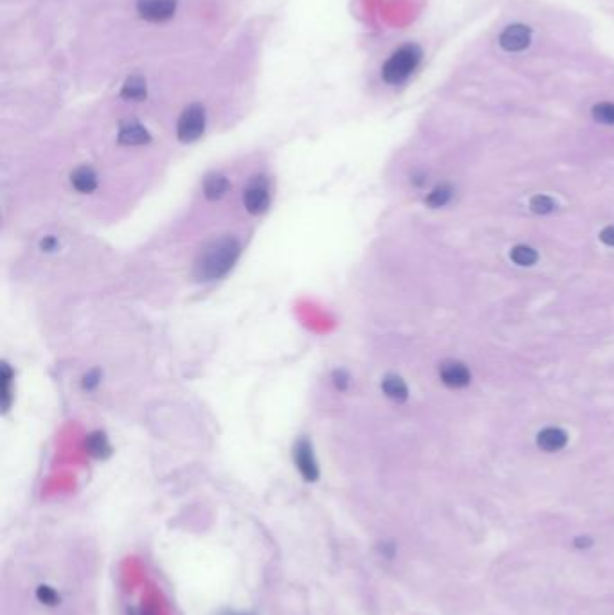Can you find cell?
<instances>
[{"instance_id": "1", "label": "cell", "mask_w": 614, "mask_h": 615, "mask_svg": "<svg viewBox=\"0 0 614 615\" xmlns=\"http://www.w3.org/2000/svg\"><path fill=\"white\" fill-rule=\"evenodd\" d=\"M240 243L234 238H220L207 245L195 263V276L202 281H214L226 276L240 257Z\"/></svg>"}, {"instance_id": "2", "label": "cell", "mask_w": 614, "mask_h": 615, "mask_svg": "<svg viewBox=\"0 0 614 615\" xmlns=\"http://www.w3.org/2000/svg\"><path fill=\"white\" fill-rule=\"evenodd\" d=\"M422 49L415 44L396 49L382 67V79L388 85H400L418 69L422 62Z\"/></svg>"}, {"instance_id": "3", "label": "cell", "mask_w": 614, "mask_h": 615, "mask_svg": "<svg viewBox=\"0 0 614 615\" xmlns=\"http://www.w3.org/2000/svg\"><path fill=\"white\" fill-rule=\"evenodd\" d=\"M206 130V110L200 105H191L183 112L177 124V135L183 142H193Z\"/></svg>"}, {"instance_id": "4", "label": "cell", "mask_w": 614, "mask_h": 615, "mask_svg": "<svg viewBox=\"0 0 614 615\" xmlns=\"http://www.w3.org/2000/svg\"><path fill=\"white\" fill-rule=\"evenodd\" d=\"M270 193L267 182L262 177L254 178L243 191V205L250 214H260L269 207Z\"/></svg>"}, {"instance_id": "5", "label": "cell", "mask_w": 614, "mask_h": 615, "mask_svg": "<svg viewBox=\"0 0 614 615\" xmlns=\"http://www.w3.org/2000/svg\"><path fill=\"white\" fill-rule=\"evenodd\" d=\"M294 461H296L297 469L305 481L315 482L319 479V466H317L315 455H313V448L306 439H299L294 448Z\"/></svg>"}, {"instance_id": "6", "label": "cell", "mask_w": 614, "mask_h": 615, "mask_svg": "<svg viewBox=\"0 0 614 615\" xmlns=\"http://www.w3.org/2000/svg\"><path fill=\"white\" fill-rule=\"evenodd\" d=\"M177 11V0H137V13L148 22H166Z\"/></svg>"}, {"instance_id": "7", "label": "cell", "mask_w": 614, "mask_h": 615, "mask_svg": "<svg viewBox=\"0 0 614 615\" xmlns=\"http://www.w3.org/2000/svg\"><path fill=\"white\" fill-rule=\"evenodd\" d=\"M531 29L524 24L508 25L499 36V45L506 52H521L530 47Z\"/></svg>"}, {"instance_id": "8", "label": "cell", "mask_w": 614, "mask_h": 615, "mask_svg": "<svg viewBox=\"0 0 614 615\" xmlns=\"http://www.w3.org/2000/svg\"><path fill=\"white\" fill-rule=\"evenodd\" d=\"M440 378L451 389H463L470 383V371L461 362H445L440 367Z\"/></svg>"}, {"instance_id": "9", "label": "cell", "mask_w": 614, "mask_h": 615, "mask_svg": "<svg viewBox=\"0 0 614 615\" xmlns=\"http://www.w3.org/2000/svg\"><path fill=\"white\" fill-rule=\"evenodd\" d=\"M117 139L124 146H141V144L150 142V134H148V130L143 124H139L135 121H128L121 124Z\"/></svg>"}, {"instance_id": "10", "label": "cell", "mask_w": 614, "mask_h": 615, "mask_svg": "<svg viewBox=\"0 0 614 615\" xmlns=\"http://www.w3.org/2000/svg\"><path fill=\"white\" fill-rule=\"evenodd\" d=\"M537 445L544 452H559L567 445V434L560 428L548 426V428L540 430L539 435H537Z\"/></svg>"}, {"instance_id": "11", "label": "cell", "mask_w": 614, "mask_h": 615, "mask_svg": "<svg viewBox=\"0 0 614 615\" xmlns=\"http://www.w3.org/2000/svg\"><path fill=\"white\" fill-rule=\"evenodd\" d=\"M71 184L79 193H92L98 187V177H95L94 170L88 166H81L78 170L72 171Z\"/></svg>"}, {"instance_id": "12", "label": "cell", "mask_w": 614, "mask_h": 615, "mask_svg": "<svg viewBox=\"0 0 614 615\" xmlns=\"http://www.w3.org/2000/svg\"><path fill=\"white\" fill-rule=\"evenodd\" d=\"M382 391L388 398L395 399V402H404L407 399V385H405L404 380L396 375H388L382 380Z\"/></svg>"}, {"instance_id": "13", "label": "cell", "mask_w": 614, "mask_h": 615, "mask_svg": "<svg viewBox=\"0 0 614 615\" xmlns=\"http://www.w3.org/2000/svg\"><path fill=\"white\" fill-rule=\"evenodd\" d=\"M121 95L132 101H143L146 98V81L141 76H130L121 88Z\"/></svg>"}, {"instance_id": "14", "label": "cell", "mask_w": 614, "mask_h": 615, "mask_svg": "<svg viewBox=\"0 0 614 615\" xmlns=\"http://www.w3.org/2000/svg\"><path fill=\"white\" fill-rule=\"evenodd\" d=\"M227 189H229V180L224 175H211L204 182V193L211 200L222 198L227 193Z\"/></svg>"}, {"instance_id": "15", "label": "cell", "mask_w": 614, "mask_h": 615, "mask_svg": "<svg viewBox=\"0 0 614 615\" xmlns=\"http://www.w3.org/2000/svg\"><path fill=\"white\" fill-rule=\"evenodd\" d=\"M510 257L511 261H514L515 264H519V266H531V264L537 263L539 254H537V250L535 249L528 247V245H517V247L511 249Z\"/></svg>"}, {"instance_id": "16", "label": "cell", "mask_w": 614, "mask_h": 615, "mask_svg": "<svg viewBox=\"0 0 614 615\" xmlns=\"http://www.w3.org/2000/svg\"><path fill=\"white\" fill-rule=\"evenodd\" d=\"M451 198H452L451 187L438 186L427 194V198H425V204H427L429 207H432V209H440V207H444V205H447L448 201H451Z\"/></svg>"}, {"instance_id": "17", "label": "cell", "mask_w": 614, "mask_h": 615, "mask_svg": "<svg viewBox=\"0 0 614 615\" xmlns=\"http://www.w3.org/2000/svg\"><path fill=\"white\" fill-rule=\"evenodd\" d=\"M591 115L600 124L614 127V102H598V105H594Z\"/></svg>"}, {"instance_id": "18", "label": "cell", "mask_w": 614, "mask_h": 615, "mask_svg": "<svg viewBox=\"0 0 614 615\" xmlns=\"http://www.w3.org/2000/svg\"><path fill=\"white\" fill-rule=\"evenodd\" d=\"M87 446H88V452H91L94 457H107V455L110 454V445H108L107 438H105L103 434H99V432H95V434H92L91 438H88Z\"/></svg>"}, {"instance_id": "19", "label": "cell", "mask_w": 614, "mask_h": 615, "mask_svg": "<svg viewBox=\"0 0 614 615\" xmlns=\"http://www.w3.org/2000/svg\"><path fill=\"white\" fill-rule=\"evenodd\" d=\"M530 209L533 211L535 214H550L557 209V204H555L553 198L548 197V194H535V197L530 200Z\"/></svg>"}, {"instance_id": "20", "label": "cell", "mask_w": 614, "mask_h": 615, "mask_svg": "<svg viewBox=\"0 0 614 615\" xmlns=\"http://www.w3.org/2000/svg\"><path fill=\"white\" fill-rule=\"evenodd\" d=\"M36 599H38L42 604H47V607H56L59 601V596L54 588L47 587V585H40V587L36 588Z\"/></svg>"}, {"instance_id": "21", "label": "cell", "mask_w": 614, "mask_h": 615, "mask_svg": "<svg viewBox=\"0 0 614 615\" xmlns=\"http://www.w3.org/2000/svg\"><path fill=\"white\" fill-rule=\"evenodd\" d=\"M0 378H2V405H4V410H8L9 403H11V389H9V383H11V371H9L8 363L2 365Z\"/></svg>"}, {"instance_id": "22", "label": "cell", "mask_w": 614, "mask_h": 615, "mask_svg": "<svg viewBox=\"0 0 614 615\" xmlns=\"http://www.w3.org/2000/svg\"><path fill=\"white\" fill-rule=\"evenodd\" d=\"M600 240L602 243H606L607 247H614V225H609L606 229L600 233Z\"/></svg>"}, {"instance_id": "23", "label": "cell", "mask_w": 614, "mask_h": 615, "mask_svg": "<svg viewBox=\"0 0 614 615\" xmlns=\"http://www.w3.org/2000/svg\"><path fill=\"white\" fill-rule=\"evenodd\" d=\"M99 383V375L98 373H88L87 376H85L83 378V387L85 389H94L95 385H98Z\"/></svg>"}, {"instance_id": "24", "label": "cell", "mask_w": 614, "mask_h": 615, "mask_svg": "<svg viewBox=\"0 0 614 615\" xmlns=\"http://www.w3.org/2000/svg\"><path fill=\"white\" fill-rule=\"evenodd\" d=\"M333 382H335V385L339 387V389H346L348 387V376L344 375V373H335V376H333Z\"/></svg>"}, {"instance_id": "25", "label": "cell", "mask_w": 614, "mask_h": 615, "mask_svg": "<svg viewBox=\"0 0 614 615\" xmlns=\"http://www.w3.org/2000/svg\"><path fill=\"white\" fill-rule=\"evenodd\" d=\"M574 545H577V547L579 549H587V547H591V545H593V541H591V538H577V540H574Z\"/></svg>"}, {"instance_id": "26", "label": "cell", "mask_w": 614, "mask_h": 615, "mask_svg": "<svg viewBox=\"0 0 614 615\" xmlns=\"http://www.w3.org/2000/svg\"><path fill=\"white\" fill-rule=\"evenodd\" d=\"M54 247H56V240H54V238H47V240H45V241H42V249L54 250Z\"/></svg>"}, {"instance_id": "27", "label": "cell", "mask_w": 614, "mask_h": 615, "mask_svg": "<svg viewBox=\"0 0 614 615\" xmlns=\"http://www.w3.org/2000/svg\"><path fill=\"white\" fill-rule=\"evenodd\" d=\"M128 615H150L146 610H139V608H132Z\"/></svg>"}, {"instance_id": "28", "label": "cell", "mask_w": 614, "mask_h": 615, "mask_svg": "<svg viewBox=\"0 0 614 615\" xmlns=\"http://www.w3.org/2000/svg\"><path fill=\"white\" fill-rule=\"evenodd\" d=\"M218 615H250V614H242V611H231V610H227V611H222V614H218Z\"/></svg>"}]
</instances>
